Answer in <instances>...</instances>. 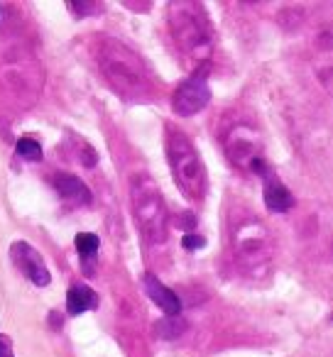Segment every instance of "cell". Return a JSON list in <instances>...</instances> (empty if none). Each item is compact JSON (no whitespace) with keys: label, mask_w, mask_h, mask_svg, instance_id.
<instances>
[{"label":"cell","mask_w":333,"mask_h":357,"mask_svg":"<svg viewBox=\"0 0 333 357\" xmlns=\"http://www.w3.org/2000/svg\"><path fill=\"white\" fill-rule=\"evenodd\" d=\"M96 64L105 84L123 100H147L152 93V76L142 56L113 37H101L96 42Z\"/></svg>","instance_id":"6da1fadb"},{"label":"cell","mask_w":333,"mask_h":357,"mask_svg":"<svg viewBox=\"0 0 333 357\" xmlns=\"http://www.w3.org/2000/svg\"><path fill=\"white\" fill-rule=\"evenodd\" d=\"M167 22H170L177 50L184 56L191 74L209 69L211 50H214V27H211L204 6L194 0H175L167 6Z\"/></svg>","instance_id":"7a4b0ae2"},{"label":"cell","mask_w":333,"mask_h":357,"mask_svg":"<svg viewBox=\"0 0 333 357\" xmlns=\"http://www.w3.org/2000/svg\"><path fill=\"white\" fill-rule=\"evenodd\" d=\"M230 248L243 277L262 279L272 269L274 243L267 225L250 208H235L230 213Z\"/></svg>","instance_id":"3957f363"},{"label":"cell","mask_w":333,"mask_h":357,"mask_svg":"<svg viewBox=\"0 0 333 357\" xmlns=\"http://www.w3.org/2000/svg\"><path fill=\"white\" fill-rule=\"evenodd\" d=\"M297 20L313 76L333 96V3L299 10Z\"/></svg>","instance_id":"277c9868"},{"label":"cell","mask_w":333,"mask_h":357,"mask_svg":"<svg viewBox=\"0 0 333 357\" xmlns=\"http://www.w3.org/2000/svg\"><path fill=\"white\" fill-rule=\"evenodd\" d=\"M164 152H167V162H170L177 189L186 199L204 201L206 191H209V178H206L204 162H201L194 142L186 137V132H182L175 125H167Z\"/></svg>","instance_id":"5b68a950"},{"label":"cell","mask_w":333,"mask_h":357,"mask_svg":"<svg viewBox=\"0 0 333 357\" xmlns=\"http://www.w3.org/2000/svg\"><path fill=\"white\" fill-rule=\"evenodd\" d=\"M130 206L138 230L149 245L167 243L170 235V213L164 206L162 191L149 174H135L130 178Z\"/></svg>","instance_id":"8992f818"},{"label":"cell","mask_w":333,"mask_h":357,"mask_svg":"<svg viewBox=\"0 0 333 357\" xmlns=\"http://www.w3.org/2000/svg\"><path fill=\"white\" fill-rule=\"evenodd\" d=\"M223 147L228 154L230 164L240 172L258 174V176L267 178L272 169L267 167L262 154V139L260 132L248 123H235L228 132L223 135Z\"/></svg>","instance_id":"52a82bcc"},{"label":"cell","mask_w":333,"mask_h":357,"mask_svg":"<svg viewBox=\"0 0 333 357\" xmlns=\"http://www.w3.org/2000/svg\"><path fill=\"white\" fill-rule=\"evenodd\" d=\"M35 56L25 54L20 50H8L6 56V71L0 81L8 86L15 96H25L27 103H35V96L40 93V71H35Z\"/></svg>","instance_id":"ba28073f"},{"label":"cell","mask_w":333,"mask_h":357,"mask_svg":"<svg viewBox=\"0 0 333 357\" xmlns=\"http://www.w3.org/2000/svg\"><path fill=\"white\" fill-rule=\"evenodd\" d=\"M206 74H209V69L194 71L189 79L177 86L175 96H172V108H175L177 115L191 118V115L201 113L209 105L211 89H209V81H206Z\"/></svg>","instance_id":"9c48e42d"},{"label":"cell","mask_w":333,"mask_h":357,"mask_svg":"<svg viewBox=\"0 0 333 357\" xmlns=\"http://www.w3.org/2000/svg\"><path fill=\"white\" fill-rule=\"evenodd\" d=\"M10 259L17 267V272H20L27 282L35 284V287H47V284L52 282V274H50V269H47L45 259H42V255L37 252L30 243H22V240L20 243H13Z\"/></svg>","instance_id":"30bf717a"},{"label":"cell","mask_w":333,"mask_h":357,"mask_svg":"<svg viewBox=\"0 0 333 357\" xmlns=\"http://www.w3.org/2000/svg\"><path fill=\"white\" fill-rule=\"evenodd\" d=\"M52 184H54V189H57V194H59V199L64 201L66 206H71V208L91 206V201H94V196H91L89 186H86L79 176H74V174H54Z\"/></svg>","instance_id":"8fae6325"},{"label":"cell","mask_w":333,"mask_h":357,"mask_svg":"<svg viewBox=\"0 0 333 357\" xmlns=\"http://www.w3.org/2000/svg\"><path fill=\"white\" fill-rule=\"evenodd\" d=\"M142 287H145V294H147L149 298H152L154 303H157L159 308H162L167 316H179L182 313V301L179 296H177L175 291H172L170 287H164L162 282H159L154 274H145L142 277Z\"/></svg>","instance_id":"7c38bea8"},{"label":"cell","mask_w":333,"mask_h":357,"mask_svg":"<svg viewBox=\"0 0 333 357\" xmlns=\"http://www.w3.org/2000/svg\"><path fill=\"white\" fill-rule=\"evenodd\" d=\"M262 194H265V206H267L272 213H287V211L294 206L292 191H289L274 174H269V176L265 178Z\"/></svg>","instance_id":"4fadbf2b"},{"label":"cell","mask_w":333,"mask_h":357,"mask_svg":"<svg viewBox=\"0 0 333 357\" xmlns=\"http://www.w3.org/2000/svg\"><path fill=\"white\" fill-rule=\"evenodd\" d=\"M96 306H98V296L94 289L84 287V284H74L66 294V313L69 316H81Z\"/></svg>","instance_id":"5bb4252c"},{"label":"cell","mask_w":333,"mask_h":357,"mask_svg":"<svg viewBox=\"0 0 333 357\" xmlns=\"http://www.w3.org/2000/svg\"><path fill=\"white\" fill-rule=\"evenodd\" d=\"M76 250H79L81 255V264H84L86 272H91L94 269V262H96V255H98V248H101V240L98 235L94 233H79L74 240Z\"/></svg>","instance_id":"9a60e30c"},{"label":"cell","mask_w":333,"mask_h":357,"mask_svg":"<svg viewBox=\"0 0 333 357\" xmlns=\"http://www.w3.org/2000/svg\"><path fill=\"white\" fill-rule=\"evenodd\" d=\"M154 331H157L159 337H179L186 331V323L179 316H167L154 326Z\"/></svg>","instance_id":"2e32d148"},{"label":"cell","mask_w":333,"mask_h":357,"mask_svg":"<svg viewBox=\"0 0 333 357\" xmlns=\"http://www.w3.org/2000/svg\"><path fill=\"white\" fill-rule=\"evenodd\" d=\"M15 154L22 159H27V162H40L42 159V147L37 139L32 137H20L15 144Z\"/></svg>","instance_id":"e0dca14e"},{"label":"cell","mask_w":333,"mask_h":357,"mask_svg":"<svg viewBox=\"0 0 333 357\" xmlns=\"http://www.w3.org/2000/svg\"><path fill=\"white\" fill-rule=\"evenodd\" d=\"M69 10L76 13V15H94V13H101V6H96V3H69Z\"/></svg>","instance_id":"ac0fdd59"},{"label":"cell","mask_w":333,"mask_h":357,"mask_svg":"<svg viewBox=\"0 0 333 357\" xmlns=\"http://www.w3.org/2000/svg\"><path fill=\"white\" fill-rule=\"evenodd\" d=\"M182 245H184L186 250H196V248H204L206 240L201 238V235H196V233H186L184 238H182Z\"/></svg>","instance_id":"d6986e66"},{"label":"cell","mask_w":333,"mask_h":357,"mask_svg":"<svg viewBox=\"0 0 333 357\" xmlns=\"http://www.w3.org/2000/svg\"><path fill=\"white\" fill-rule=\"evenodd\" d=\"M0 357H15V352H13L10 337H6L3 333H0Z\"/></svg>","instance_id":"ffe728a7"},{"label":"cell","mask_w":333,"mask_h":357,"mask_svg":"<svg viewBox=\"0 0 333 357\" xmlns=\"http://www.w3.org/2000/svg\"><path fill=\"white\" fill-rule=\"evenodd\" d=\"M179 225L184 230H191L196 225V218H194V213H184V218H179Z\"/></svg>","instance_id":"44dd1931"}]
</instances>
